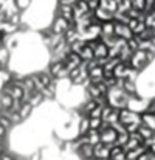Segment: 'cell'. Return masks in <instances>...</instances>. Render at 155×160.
I'll list each match as a JSON object with an SVG mask.
<instances>
[{"label": "cell", "instance_id": "6da1fadb", "mask_svg": "<svg viewBox=\"0 0 155 160\" xmlns=\"http://www.w3.org/2000/svg\"><path fill=\"white\" fill-rule=\"evenodd\" d=\"M70 22L68 20H65L64 17H61V16H57L56 19H54V22H53L51 25V31L54 34H64L68 28H70Z\"/></svg>", "mask_w": 155, "mask_h": 160}, {"label": "cell", "instance_id": "7a4b0ae2", "mask_svg": "<svg viewBox=\"0 0 155 160\" xmlns=\"http://www.w3.org/2000/svg\"><path fill=\"white\" fill-rule=\"evenodd\" d=\"M99 3H101V0H87V5H89V8L92 11H95L96 8H99Z\"/></svg>", "mask_w": 155, "mask_h": 160}, {"label": "cell", "instance_id": "3957f363", "mask_svg": "<svg viewBox=\"0 0 155 160\" xmlns=\"http://www.w3.org/2000/svg\"><path fill=\"white\" fill-rule=\"evenodd\" d=\"M148 110H149V112H155V98L152 100V101H151V103H149V106H148Z\"/></svg>", "mask_w": 155, "mask_h": 160}]
</instances>
